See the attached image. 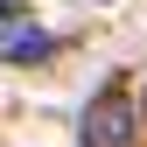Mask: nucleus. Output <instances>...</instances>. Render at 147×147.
Listing matches in <instances>:
<instances>
[{"label":"nucleus","instance_id":"nucleus-1","mask_svg":"<svg viewBox=\"0 0 147 147\" xmlns=\"http://www.w3.org/2000/svg\"><path fill=\"white\" fill-rule=\"evenodd\" d=\"M140 140V105L126 98V84H105L84 105V147H133Z\"/></svg>","mask_w":147,"mask_h":147},{"label":"nucleus","instance_id":"nucleus-2","mask_svg":"<svg viewBox=\"0 0 147 147\" xmlns=\"http://www.w3.org/2000/svg\"><path fill=\"white\" fill-rule=\"evenodd\" d=\"M56 56V35H49L35 14L21 7V0H0V63H49Z\"/></svg>","mask_w":147,"mask_h":147},{"label":"nucleus","instance_id":"nucleus-3","mask_svg":"<svg viewBox=\"0 0 147 147\" xmlns=\"http://www.w3.org/2000/svg\"><path fill=\"white\" fill-rule=\"evenodd\" d=\"M140 112H147V105H140Z\"/></svg>","mask_w":147,"mask_h":147}]
</instances>
